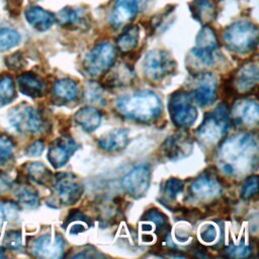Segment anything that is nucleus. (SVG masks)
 Masks as SVG:
<instances>
[{
    "mask_svg": "<svg viewBox=\"0 0 259 259\" xmlns=\"http://www.w3.org/2000/svg\"><path fill=\"white\" fill-rule=\"evenodd\" d=\"M256 136L240 133L223 141L218 152V164L228 176L243 178L252 173L258 163Z\"/></svg>",
    "mask_w": 259,
    "mask_h": 259,
    "instance_id": "f257e3e1",
    "label": "nucleus"
},
{
    "mask_svg": "<svg viewBox=\"0 0 259 259\" xmlns=\"http://www.w3.org/2000/svg\"><path fill=\"white\" fill-rule=\"evenodd\" d=\"M116 109L127 119L150 122L161 114L162 103L154 92L141 90L120 96L116 100Z\"/></svg>",
    "mask_w": 259,
    "mask_h": 259,
    "instance_id": "f03ea898",
    "label": "nucleus"
},
{
    "mask_svg": "<svg viewBox=\"0 0 259 259\" xmlns=\"http://www.w3.org/2000/svg\"><path fill=\"white\" fill-rule=\"evenodd\" d=\"M231 127V115L225 104L218 105L208 112L197 128V138L205 146L220 143Z\"/></svg>",
    "mask_w": 259,
    "mask_h": 259,
    "instance_id": "7ed1b4c3",
    "label": "nucleus"
},
{
    "mask_svg": "<svg viewBox=\"0 0 259 259\" xmlns=\"http://www.w3.org/2000/svg\"><path fill=\"white\" fill-rule=\"evenodd\" d=\"M223 40L225 46L234 53H250L257 47L258 28L248 21H236L224 30Z\"/></svg>",
    "mask_w": 259,
    "mask_h": 259,
    "instance_id": "20e7f679",
    "label": "nucleus"
},
{
    "mask_svg": "<svg viewBox=\"0 0 259 259\" xmlns=\"http://www.w3.org/2000/svg\"><path fill=\"white\" fill-rule=\"evenodd\" d=\"M192 101L191 94L184 90H179L171 94L168 109L175 126L187 128L194 123L197 117V110Z\"/></svg>",
    "mask_w": 259,
    "mask_h": 259,
    "instance_id": "39448f33",
    "label": "nucleus"
},
{
    "mask_svg": "<svg viewBox=\"0 0 259 259\" xmlns=\"http://www.w3.org/2000/svg\"><path fill=\"white\" fill-rule=\"evenodd\" d=\"M8 121L20 134H40L45 130V119L40 112L25 103L18 104L9 111Z\"/></svg>",
    "mask_w": 259,
    "mask_h": 259,
    "instance_id": "423d86ee",
    "label": "nucleus"
},
{
    "mask_svg": "<svg viewBox=\"0 0 259 259\" xmlns=\"http://www.w3.org/2000/svg\"><path fill=\"white\" fill-rule=\"evenodd\" d=\"M115 58V48L109 42H101L88 53L84 59L83 67L90 77H100L112 68Z\"/></svg>",
    "mask_w": 259,
    "mask_h": 259,
    "instance_id": "0eeeda50",
    "label": "nucleus"
},
{
    "mask_svg": "<svg viewBox=\"0 0 259 259\" xmlns=\"http://www.w3.org/2000/svg\"><path fill=\"white\" fill-rule=\"evenodd\" d=\"M143 70L147 79L159 82L174 72L175 61L167 51L154 50L146 55Z\"/></svg>",
    "mask_w": 259,
    "mask_h": 259,
    "instance_id": "6e6552de",
    "label": "nucleus"
},
{
    "mask_svg": "<svg viewBox=\"0 0 259 259\" xmlns=\"http://www.w3.org/2000/svg\"><path fill=\"white\" fill-rule=\"evenodd\" d=\"M219 42L214 30L204 25L196 35L195 47L191 50L192 57L202 66L211 67L217 61Z\"/></svg>",
    "mask_w": 259,
    "mask_h": 259,
    "instance_id": "1a4fd4ad",
    "label": "nucleus"
},
{
    "mask_svg": "<svg viewBox=\"0 0 259 259\" xmlns=\"http://www.w3.org/2000/svg\"><path fill=\"white\" fill-rule=\"evenodd\" d=\"M54 189L64 205L76 203L82 196L84 187L79 179L72 173H59L56 176Z\"/></svg>",
    "mask_w": 259,
    "mask_h": 259,
    "instance_id": "9d476101",
    "label": "nucleus"
},
{
    "mask_svg": "<svg viewBox=\"0 0 259 259\" xmlns=\"http://www.w3.org/2000/svg\"><path fill=\"white\" fill-rule=\"evenodd\" d=\"M151 182V169L146 164L134 167L121 181L123 189L134 198L146 195Z\"/></svg>",
    "mask_w": 259,
    "mask_h": 259,
    "instance_id": "9b49d317",
    "label": "nucleus"
},
{
    "mask_svg": "<svg viewBox=\"0 0 259 259\" xmlns=\"http://www.w3.org/2000/svg\"><path fill=\"white\" fill-rule=\"evenodd\" d=\"M193 141L186 131H180L168 137L162 145L164 156L171 161L183 159L191 154Z\"/></svg>",
    "mask_w": 259,
    "mask_h": 259,
    "instance_id": "f8f14e48",
    "label": "nucleus"
},
{
    "mask_svg": "<svg viewBox=\"0 0 259 259\" xmlns=\"http://www.w3.org/2000/svg\"><path fill=\"white\" fill-rule=\"evenodd\" d=\"M218 82L210 73H200L196 76L195 86L190 93L193 101L198 105L205 107L211 105L217 100Z\"/></svg>",
    "mask_w": 259,
    "mask_h": 259,
    "instance_id": "ddd939ff",
    "label": "nucleus"
},
{
    "mask_svg": "<svg viewBox=\"0 0 259 259\" xmlns=\"http://www.w3.org/2000/svg\"><path fill=\"white\" fill-rule=\"evenodd\" d=\"M30 252L33 256L47 259H57L63 256L64 240L60 235L50 234L36 238L30 245Z\"/></svg>",
    "mask_w": 259,
    "mask_h": 259,
    "instance_id": "4468645a",
    "label": "nucleus"
},
{
    "mask_svg": "<svg viewBox=\"0 0 259 259\" xmlns=\"http://www.w3.org/2000/svg\"><path fill=\"white\" fill-rule=\"evenodd\" d=\"M79 145L69 136H63L55 140L48 152V160L55 169L63 167L73 154L78 150Z\"/></svg>",
    "mask_w": 259,
    "mask_h": 259,
    "instance_id": "2eb2a0df",
    "label": "nucleus"
},
{
    "mask_svg": "<svg viewBox=\"0 0 259 259\" xmlns=\"http://www.w3.org/2000/svg\"><path fill=\"white\" fill-rule=\"evenodd\" d=\"M190 191L191 194L197 199H212L221 193L222 184L214 174L204 172L192 182Z\"/></svg>",
    "mask_w": 259,
    "mask_h": 259,
    "instance_id": "dca6fc26",
    "label": "nucleus"
},
{
    "mask_svg": "<svg viewBox=\"0 0 259 259\" xmlns=\"http://www.w3.org/2000/svg\"><path fill=\"white\" fill-rule=\"evenodd\" d=\"M145 0H116L110 23L115 27H122L131 23L142 9Z\"/></svg>",
    "mask_w": 259,
    "mask_h": 259,
    "instance_id": "f3484780",
    "label": "nucleus"
},
{
    "mask_svg": "<svg viewBox=\"0 0 259 259\" xmlns=\"http://www.w3.org/2000/svg\"><path fill=\"white\" fill-rule=\"evenodd\" d=\"M234 119L244 125H255L259 120V106L255 100L242 99L234 104L232 111Z\"/></svg>",
    "mask_w": 259,
    "mask_h": 259,
    "instance_id": "a211bd4d",
    "label": "nucleus"
},
{
    "mask_svg": "<svg viewBox=\"0 0 259 259\" xmlns=\"http://www.w3.org/2000/svg\"><path fill=\"white\" fill-rule=\"evenodd\" d=\"M258 66L249 63L238 69L234 76V88L240 93L251 91L258 83Z\"/></svg>",
    "mask_w": 259,
    "mask_h": 259,
    "instance_id": "6ab92c4d",
    "label": "nucleus"
},
{
    "mask_svg": "<svg viewBox=\"0 0 259 259\" xmlns=\"http://www.w3.org/2000/svg\"><path fill=\"white\" fill-rule=\"evenodd\" d=\"M128 144V132L125 128L111 130L98 139V146L105 152H119Z\"/></svg>",
    "mask_w": 259,
    "mask_h": 259,
    "instance_id": "aec40b11",
    "label": "nucleus"
},
{
    "mask_svg": "<svg viewBox=\"0 0 259 259\" xmlns=\"http://www.w3.org/2000/svg\"><path fill=\"white\" fill-rule=\"evenodd\" d=\"M17 84L20 92L31 98H39L46 91V84L42 79L32 72L20 74L17 78Z\"/></svg>",
    "mask_w": 259,
    "mask_h": 259,
    "instance_id": "412c9836",
    "label": "nucleus"
},
{
    "mask_svg": "<svg viewBox=\"0 0 259 259\" xmlns=\"http://www.w3.org/2000/svg\"><path fill=\"white\" fill-rule=\"evenodd\" d=\"M25 19L34 29L38 31L48 30L56 21L53 13L38 6L28 7L25 10Z\"/></svg>",
    "mask_w": 259,
    "mask_h": 259,
    "instance_id": "4be33fe9",
    "label": "nucleus"
},
{
    "mask_svg": "<svg viewBox=\"0 0 259 259\" xmlns=\"http://www.w3.org/2000/svg\"><path fill=\"white\" fill-rule=\"evenodd\" d=\"M75 122L85 132H94L101 123V113L93 106H84L78 109L74 115Z\"/></svg>",
    "mask_w": 259,
    "mask_h": 259,
    "instance_id": "5701e85b",
    "label": "nucleus"
},
{
    "mask_svg": "<svg viewBox=\"0 0 259 259\" xmlns=\"http://www.w3.org/2000/svg\"><path fill=\"white\" fill-rule=\"evenodd\" d=\"M78 85L71 79H61L53 86V95L61 103L74 101L78 96Z\"/></svg>",
    "mask_w": 259,
    "mask_h": 259,
    "instance_id": "b1692460",
    "label": "nucleus"
},
{
    "mask_svg": "<svg viewBox=\"0 0 259 259\" xmlns=\"http://www.w3.org/2000/svg\"><path fill=\"white\" fill-rule=\"evenodd\" d=\"M189 6L193 17L203 25H207L215 18L217 11L212 0H193Z\"/></svg>",
    "mask_w": 259,
    "mask_h": 259,
    "instance_id": "393cba45",
    "label": "nucleus"
},
{
    "mask_svg": "<svg viewBox=\"0 0 259 259\" xmlns=\"http://www.w3.org/2000/svg\"><path fill=\"white\" fill-rule=\"evenodd\" d=\"M56 21L64 27H81L85 24V14L82 10L65 7L55 16Z\"/></svg>",
    "mask_w": 259,
    "mask_h": 259,
    "instance_id": "a878e982",
    "label": "nucleus"
},
{
    "mask_svg": "<svg viewBox=\"0 0 259 259\" xmlns=\"http://www.w3.org/2000/svg\"><path fill=\"white\" fill-rule=\"evenodd\" d=\"M26 175L39 185H48L53 180L52 172L40 162H29L23 165Z\"/></svg>",
    "mask_w": 259,
    "mask_h": 259,
    "instance_id": "bb28decb",
    "label": "nucleus"
},
{
    "mask_svg": "<svg viewBox=\"0 0 259 259\" xmlns=\"http://www.w3.org/2000/svg\"><path fill=\"white\" fill-rule=\"evenodd\" d=\"M139 41V27L132 25L127 27L116 39V46L121 53L132 52Z\"/></svg>",
    "mask_w": 259,
    "mask_h": 259,
    "instance_id": "cd10ccee",
    "label": "nucleus"
},
{
    "mask_svg": "<svg viewBox=\"0 0 259 259\" xmlns=\"http://www.w3.org/2000/svg\"><path fill=\"white\" fill-rule=\"evenodd\" d=\"M14 193L17 200L27 207H36L39 203V197L36 190L29 185L17 186Z\"/></svg>",
    "mask_w": 259,
    "mask_h": 259,
    "instance_id": "c85d7f7f",
    "label": "nucleus"
},
{
    "mask_svg": "<svg viewBox=\"0 0 259 259\" xmlns=\"http://www.w3.org/2000/svg\"><path fill=\"white\" fill-rule=\"evenodd\" d=\"M133 78V72L125 66L119 67L116 70L110 72L106 79L105 84L107 87H118L131 83Z\"/></svg>",
    "mask_w": 259,
    "mask_h": 259,
    "instance_id": "c756f323",
    "label": "nucleus"
},
{
    "mask_svg": "<svg viewBox=\"0 0 259 259\" xmlns=\"http://www.w3.org/2000/svg\"><path fill=\"white\" fill-rule=\"evenodd\" d=\"M20 34L9 27L0 28V52L8 51L20 44Z\"/></svg>",
    "mask_w": 259,
    "mask_h": 259,
    "instance_id": "7c9ffc66",
    "label": "nucleus"
},
{
    "mask_svg": "<svg viewBox=\"0 0 259 259\" xmlns=\"http://www.w3.org/2000/svg\"><path fill=\"white\" fill-rule=\"evenodd\" d=\"M15 97V89L12 78L9 75L0 76V106L10 103Z\"/></svg>",
    "mask_w": 259,
    "mask_h": 259,
    "instance_id": "2f4dec72",
    "label": "nucleus"
},
{
    "mask_svg": "<svg viewBox=\"0 0 259 259\" xmlns=\"http://www.w3.org/2000/svg\"><path fill=\"white\" fill-rule=\"evenodd\" d=\"M14 144L6 135H0V166L7 164L13 156Z\"/></svg>",
    "mask_w": 259,
    "mask_h": 259,
    "instance_id": "473e14b6",
    "label": "nucleus"
},
{
    "mask_svg": "<svg viewBox=\"0 0 259 259\" xmlns=\"http://www.w3.org/2000/svg\"><path fill=\"white\" fill-rule=\"evenodd\" d=\"M184 182L178 178H170L165 182L164 193L168 199H175L182 192Z\"/></svg>",
    "mask_w": 259,
    "mask_h": 259,
    "instance_id": "72a5a7b5",
    "label": "nucleus"
},
{
    "mask_svg": "<svg viewBox=\"0 0 259 259\" xmlns=\"http://www.w3.org/2000/svg\"><path fill=\"white\" fill-rule=\"evenodd\" d=\"M258 190V178L256 175L247 177L243 183L241 195L244 199H250L257 195Z\"/></svg>",
    "mask_w": 259,
    "mask_h": 259,
    "instance_id": "f704fd0d",
    "label": "nucleus"
},
{
    "mask_svg": "<svg viewBox=\"0 0 259 259\" xmlns=\"http://www.w3.org/2000/svg\"><path fill=\"white\" fill-rule=\"evenodd\" d=\"M6 248L11 250H18L21 248V233L19 231H10L6 233L3 240Z\"/></svg>",
    "mask_w": 259,
    "mask_h": 259,
    "instance_id": "c9c22d12",
    "label": "nucleus"
},
{
    "mask_svg": "<svg viewBox=\"0 0 259 259\" xmlns=\"http://www.w3.org/2000/svg\"><path fill=\"white\" fill-rule=\"evenodd\" d=\"M145 218L147 221H151L155 224L157 229H163L166 226V217L160 212L158 209H149L145 213Z\"/></svg>",
    "mask_w": 259,
    "mask_h": 259,
    "instance_id": "e433bc0d",
    "label": "nucleus"
},
{
    "mask_svg": "<svg viewBox=\"0 0 259 259\" xmlns=\"http://www.w3.org/2000/svg\"><path fill=\"white\" fill-rule=\"evenodd\" d=\"M228 253L236 258H244L251 254L252 248L247 244H239V245H231L228 248Z\"/></svg>",
    "mask_w": 259,
    "mask_h": 259,
    "instance_id": "4c0bfd02",
    "label": "nucleus"
},
{
    "mask_svg": "<svg viewBox=\"0 0 259 259\" xmlns=\"http://www.w3.org/2000/svg\"><path fill=\"white\" fill-rule=\"evenodd\" d=\"M85 97L87 99V101L90 102H101L103 97H102V88L98 85V84H91L89 86V88L86 90V94Z\"/></svg>",
    "mask_w": 259,
    "mask_h": 259,
    "instance_id": "58836bf2",
    "label": "nucleus"
},
{
    "mask_svg": "<svg viewBox=\"0 0 259 259\" xmlns=\"http://www.w3.org/2000/svg\"><path fill=\"white\" fill-rule=\"evenodd\" d=\"M5 63H6V66L10 69V70H13V71H17V70H20L24 65V60L21 56L20 53H15V54H12L10 56H8L6 59H5Z\"/></svg>",
    "mask_w": 259,
    "mask_h": 259,
    "instance_id": "ea45409f",
    "label": "nucleus"
},
{
    "mask_svg": "<svg viewBox=\"0 0 259 259\" xmlns=\"http://www.w3.org/2000/svg\"><path fill=\"white\" fill-rule=\"evenodd\" d=\"M217 235H218V231H217L215 227L212 225H206V226H204L203 229H201L200 236H201L202 241L205 243L213 242L217 238Z\"/></svg>",
    "mask_w": 259,
    "mask_h": 259,
    "instance_id": "a19ab883",
    "label": "nucleus"
},
{
    "mask_svg": "<svg viewBox=\"0 0 259 259\" xmlns=\"http://www.w3.org/2000/svg\"><path fill=\"white\" fill-rule=\"evenodd\" d=\"M45 149V144L42 141L37 140L35 142H33L32 144H30L27 148H26V155L30 156V157H36L39 156L42 151Z\"/></svg>",
    "mask_w": 259,
    "mask_h": 259,
    "instance_id": "79ce46f5",
    "label": "nucleus"
},
{
    "mask_svg": "<svg viewBox=\"0 0 259 259\" xmlns=\"http://www.w3.org/2000/svg\"><path fill=\"white\" fill-rule=\"evenodd\" d=\"M74 257L75 258H96V257H103V255L100 254L99 252H97L96 250L90 251L89 253H88V250H84V251H82V253L80 252L79 254L75 255Z\"/></svg>",
    "mask_w": 259,
    "mask_h": 259,
    "instance_id": "37998d69",
    "label": "nucleus"
},
{
    "mask_svg": "<svg viewBox=\"0 0 259 259\" xmlns=\"http://www.w3.org/2000/svg\"><path fill=\"white\" fill-rule=\"evenodd\" d=\"M10 188V182L7 177L0 174V194L5 193Z\"/></svg>",
    "mask_w": 259,
    "mask_h": 259,
    "instance_id": "c03bdc74",
    "label": "nucleus"
}]
</instances>
